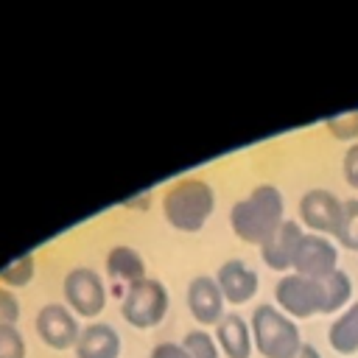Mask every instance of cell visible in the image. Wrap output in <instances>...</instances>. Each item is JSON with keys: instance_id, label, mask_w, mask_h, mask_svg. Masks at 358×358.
<instances>
[{"instance_id": "obj_12", "label": "cell", "mask_w": 358, "mask_h": 358, "mask_svg": "<svg viewBox=\"0 0 358 358\" xmlns=\"http://www.w3.org/2000/svg\"><path fill=\"white\" fill-rule=\"evenodd\" d=\"M302 227L299 221H282L280 229L260 246V257L268 268L274 271H288L294 268V257H296V249H299V241H302Z\"/></svg>"}, {"instance_id": "obj_5", "label": "cell", "mask_w": 358, "mask_h": 358, "mask_svg": "<svg viewBox=\"0 0 358 358\" xmlns=\"http://www.w3.org/2000/svg\"><path fill=\"white\" fill-rule=\"evenodd\" d=\"M274 299H277V308L294 322L310 319L316 313H324V282L291 271V274H282L280 282L274 285Z\"/></svg>"}, {"instance_id": "obj_22", "label": "cell", "mask_w": 358, "mask_h": 358, "mask_svg": "<svg viewBox=\"0 0 358 358\" xmlns=\"http://www.w3.org/2000/svg\"><path fill=\"white\" fill-rule=\"evenodd\" d=\"M20 322V299L11 288L0 285V324H17Z\"/></svg>"}, {"instance_id": "obj_19", "label": "cell", "mask_w": 358, "mask_h": 358, "mask_svg": "<svg viewBox=\"0 0 358 358\" xmlns=\"http://www.w3.org/2000/svg\"><path fill=\"white\" fill-rule=\"evenodd\" d=\"M182 347L187 350L190 358H221V350H218L215 338H213L210 333H204V330H190V333H185Z\"/></svg>"}, {"instance_id": "obj_25", "label": "cell", "mask_w": 358, "mask_h": 358, "mask_svg": "<svg viewBox=\"0 0 358 358\" xmlns=\"http://www.w3.org/2000/svg\"><path fill=\"white\" fill-rule=\"evenodd\" d=\"M294 358H322V355H319V350H316L313 344H308V341H305V344H302V350H299Z\"/></svg>"}, {"instance_id": "obj_24", "label": "cell", "mask_w": 358, "mask_h": 358, "mask_svg": "<svg viewBox=\"0 0 358 358\" xmlns=\"http://www.w3.org/2000/svg\"><path fill=\"white\" fill-rule=\"evenodd\" d=\"M148 358H190V355H187V350L182 347V341H179V344H176V341H162V344H157V347L151 350Z\"/></svg>"}, {"instance_id": "obj_13", "label": "cell", "mask_w": 358, "mask_h": 358, "mask_svg": "<svg viewBox=\"0 0 358 358\" xmlns=\"http://www.w3.org/2000/svg\"><path fill=\"white\" fill-rule=\"evenodd\" d=\"M215 344L227 358H252L255 341L249 322L235 310L224 313V319L215 324Z\"/></svg>"}, {"instance_id": "obj_6", "label": "cell", "mask_w": 358, "mask_h": 358, "mask_svg": "<svg viewBox=\"0 0 358 358\" xmlns=\"http://www.w3.org/2000/svg\"><path fill=\"white\" fill-rule=\"evenodd\" d=\"M64 302L73 313L84 316V319H92L103 310L106 305V285L101 280V274L90 266H76L64 274Z\"/></svg>"}, {"instance_id": "obj_18", "label": "cell", "mask_w": 358, "mask_h": 358, "mask_svg": "<svg viewBox=\"0 0 358 358\" xmlns=\"http://www.w3.org/2000/svg\"><path fill=\"white\" fill-rule=\"evenodd\" d=\"M34 274H36V257L34 255H22V257H17V260H11L8 266L0 268V285H6L11 291L22 288V285H28L34 280Z\"/></svg>"}, {"instance_id": "obj_3", "label": "cell", "mask_w": 358, "mask_h": 358, "mask_svg": "<svg viewBox=\"0 0 358 358\" xmlns=\"http://www.w3.org/2000/svg\"><path fill=\"white\" fill-rule=\"evenodd\" d=\"M249 327H252V341L263 358H294L305 344L296 322L271 302H260L252 310Z\"/></svg>"}, {"instance_id": "obj_17", "label": "cell", "mask_w": 358, "mask_h": 358, "mask_svg": "<svg viewBox=\"0 0 358 358\" xmlns=\"http://www.w3.org/2000/svg\"><path fill=\"white\" fill-rule=\"evenodd\" d=\"M344 249L358 252V199H344L341 204V221L333 235Z\"/></svg>"}, {"instance_id": "obj_21", "label": "cell", "mask_w": 358, "mask_h": 358, "mask_svg": "<svg viewBox=\"0 0 358 358\" xmlns=\"http://www.w3.org/2000/svg\"><path fill=\"white\" fill-rule=\"evenodd\" d=\"M0 358H25V338L17 324H0Z\"/></svg>"}, {"instance_id": "obj_2", "label": "cell", "mask_w": 358, "mask_h": 358, "mask_svg": "<svg viewBox=\"0 0 358 358\" xmlns=\"http://www.w3.org/2000/svg\"><path fill=\"white\" fill-rule=\"evenodd\" d=\"M215 210V190L199 176H182L162 193V215L173 229L199 232Z\"/></svg>"}, {"instance_id": "obj_14", "label": "cell", "mask_w": 358, "mask_h": 358, "mask_svg": "<svg viewBox=\"0 0 358 358\" xmlns=\"http://www.w3.org/2000/svg\"><path fill=\"white\" fill-rule=\"evenodd\" d=\"M76 358H120V336L106 322H92L81 330Z\"/></svg>"}, {"instance_id": "obj_16", "label": "cell", "mask_w": 358, "mask_h": 358, "mask_svg": "<svg viewBox=\"0 0 358 358\" xmlns=\"http://www.w3.org/2000/svg\"><path fill=\"white\" fill-rule=\"evenodd\" d=\"M327 341L338 355H355L358 352V299L350 302L330 324Z\"/></svg>"}, {"instance_id": "obj_4", "label": "cell", "mask_w": 358, "mask_h": 358, "mask_svg": "<svg viewBox=\"0 0 358 358\" xmlns=\"http://www.w3.org/2000/svg\"><path fill=\"white\" fill-rule=\"evenodd\" d=\"M165 313H168V288L159 280L145 277L131 288H126V296L120 302V316L131 327L137 330L157 327L165 319Z\"/></svg>"}, {"instance_id": "obj_10", "label": "cell", "mask_w": 358, "mask_h": 358, "mask_svg": "<svg viewBox=\"0 0 358 358\" xmlns=\"http://www.w3.org/2000/svg\"><path fill=\"white\" fill-rule=\"evenodd\" d=\"M224 294L218 288V282L207 274H199L187 282V308H190V316L199 322V324H218L224 319Z\"/></svg>"}, {"instance_id": "obj_11", "label": "cell", "mask_w": 358, "mask_h": 358, "mask_svg": "<svg viewBox=\"0 0 358 358\" xmlns=\"http://www.w3.org/2000/svg\"><path fill=\"white\" fill-rule=\"evenodd\" d=\"M215 282L224 294V299L229 305H246L255 294H257V285H260V277L252 266H246L243 260H227L218 274H215Z\"/></svg>"}, {"instance_id": "obj_20", "label": "cell", "mask_w": 358, "mask_h": 358, "mask_svg": "<svg viewBox=\"0 0 358 358\" xmlns=\"http://www.w3.org/2000/svg\"><path fill=\"white\" fill-rule=\"evenodd\" d=\"M327 131L336 137V140H350V143H358V109H347V112H338L333 117L324 120Z\"/></svg>"}, {"instance_id": "obj_1", "label": "cell", "mask_w": 358, "mask_h": 358, "mask_svg": "<svg viewBox=\"0 0 358 358\" xmlns=\"http://www.w3.org/2000/svg\"><path fill=\"white\" fill-rule=\"evenodd\" d=\"M285 221V201L280 187L263 182L249 190V196L238 199L229 210V227L235 238L243 243L263 246Z\"/></svg>"}, {"instance_id": "obj_7", "label": "cell", "mask_w": 358, "mask_h": 358, "mask_svg": "<svg viewBox=\"0 0 358 358\" xmlns=\"http://www.w3.org/2000/svg\"><path fill=\"white\" fill-rule=\"evenodd\" d=\"M34 327L39 333V338L50 347V350H76L78 344V319L76 313L62 305V302H48L36 310V319H34Z\"/></svg>"}, {"instance_id": "obj_15", "label": "cell", "mask_w": 358, "mask_h": 358, "mask_svg": "<svg viewBox=\"0 0 358 358\" xmlns=\"http://www.w3.org/2000/svg\"><path fill=\"white\" fill-rule=\"evenodd\" d=\"M106 274L115 282L131 288L134 282L145 280V260L140 257L137 249H131L126 243H117V246H112L106 252Z\"/></svg>"}, {"instance_id": "obj_9", "label": "cell", "mask_w": 358, "mask_h": 358, "mask_svg": "<svg viewBox=\"0 0 358 358\" xmlns=\"http://www.w3.org/2000/svg\"><path fill=\"white\" fill-rule=\"evenodd\" d=\"M333 271H338V249L330 243V238L305 232L294 257V274L310 277V280H324Z\"/></svg>"}, {"instance_id": "obj_23", "label": "cell", "mask_w": 358, "mask_h": 358, "mask_svg": "<svg viewBox=\"0 0 358 358\" xmlns=\"http://www.w3.org/2000/svg\"><path fill=\"white\" fill-rule=\"evenodd\" d=\"M341 168H344V179H347V185L358 190V143H352V145L347 148Z\"/></svg>"}, {"instance_id": "obj_8", "label": "cell", "mask_w": 358, "mask_h": 358, "mask_svg": "<svg viewBox=\"0 0 358 358\" xmlns=\"http://www.w3.org/2000/svg\"><path fill=\"white\" fill-rule=\"evenodd\" d=\"M341 199L333 190L324 187H310L299 199V221L308 227V232L316 235H336L338 221H341Z\"/></svg>"}]
</instances>
